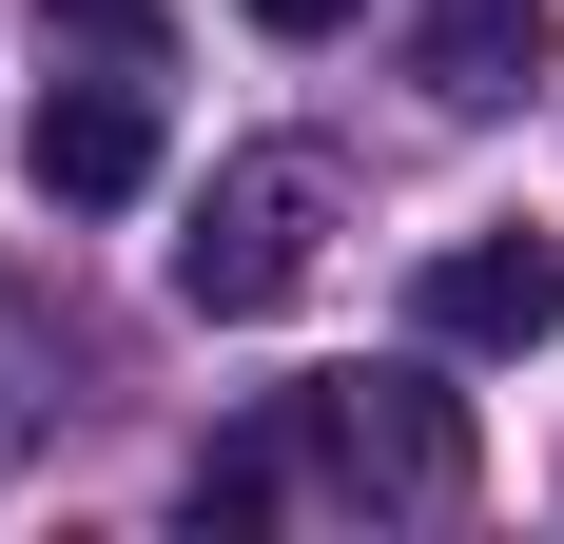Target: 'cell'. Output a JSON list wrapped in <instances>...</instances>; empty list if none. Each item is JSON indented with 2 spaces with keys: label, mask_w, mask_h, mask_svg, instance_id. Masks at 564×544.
Listing matches in <instances>:
<instances>
[{
  "label": "cell",
  "mask_w": 564,
  "mask_h": 544,
  "mask_svg": "<svg viewBox=\"0 0 564 544\" xmlns=\"http://www.w3.org/2000/svg\"><path fill=\"white\" fill-rule=\"evenodd\" d=\"M292 487H332V505H448L467 487V409L409 389V370H332V389L253 409V428L195 467V525H253V505H292Z\"/></svg>",
  "instance_id": "cell-1"
},
{
  "label": "cell",
  "mask_w": 564,
  "mask_h": 544,
  "mask_svg": "<svg viewBox=\"0 0 564 544\" xmlns=\"http://www.w3.org/2000/svg\"><path fill=\"white\" fill-rule=\"evenodd\" d=\"M312 253H332V156H234L215 195H195V233H175V292L195 312H292L312 292Z\"/></svg>",
  "instance_id": "cell-2"
},
{
  "label": "cell",
  "mask_w": 564,
  "mask_h": 544,
  "mask_svg": "<svg viewBox=\"0 0 564 544\" xmlns=\"http://www.w3.org/2000/svg\"><path fill=\"white\" fill-rule=\"evenodd\" d=\"M20 175H40L58 215H117V195H156V98H137V58L58 78V98L20 117Z\"/></svg>",
  "instance_id": "cell-3"
},
{
  "label": "cell",
  "mask_w": 564,
  "mask_h": 544,
  "mask_svg": "<svg viewBox=\"0 0 564 544\" xmlns=\"http://www.w3.org/2000/svg\"><path fill=\"white\" fill-rule=\"evenodd\" d=\"M409 312L448 330V350H545L564 330V253L545 233H448V253L409 272Z\"/></svg>",
  "instance_id": "cell-4"
},
{
  "label": "cell",
  "mask_w": 564,
  "mask_h": 544,
  "mask_svg": "<svg viewBox=\"0 0 564 544\" xmlns=\"http://www.w3.org/2000/svg\"><path fill=\"white\" fill-rule=\"evenodd\" d=\"M525 58H545V0H429V98H525Z\"/></svg>",
  "instance_id": "cell-5"
},
{
  "label": "cell",
  "mask_w": 564,
  "mask_h": 544,
  "mask_svg": "<svg viewBox=\"0 0 564 544\" xmlns=\"http://www.w3.org/2000/svg\"><path fill=\"white\" fill-rule=\"evenodd\" d=\"M40 389H58V330H40V312H20V292H0V447L40 428Z\"/></svg>",
  "instance_id": "cell-6"
},
{
  "label": "cell",
  "mask_w": 564,
  "mask_h": 544,
  "mask_svg": "<svg viewBox=\"0 0 564 544\" xmlns=\"http://www.w3.org/2000/svg\"><path fill=\"white\" fill-rule=\"evenodd\" d=\"M58 20H78L98 58H137V78H156V0H58Z\"/></svg>",
  "instance_id": "cell-7"
},
{
  "label": "cell",
  "mask_w": 564,
  "mask_h": 544,
  "mask_svg": "<svg viewBox=\"0 0 564 544\" xmlns=\"http://www.w3.org/2000/svg\"><path fill=\"white\" fill-rule=\"evenodd\" d=\"M234 20H273V40H332V20H350V0H234Z\"/></svg>",
  "instance_id": "cell-8"
}]
</instances>
